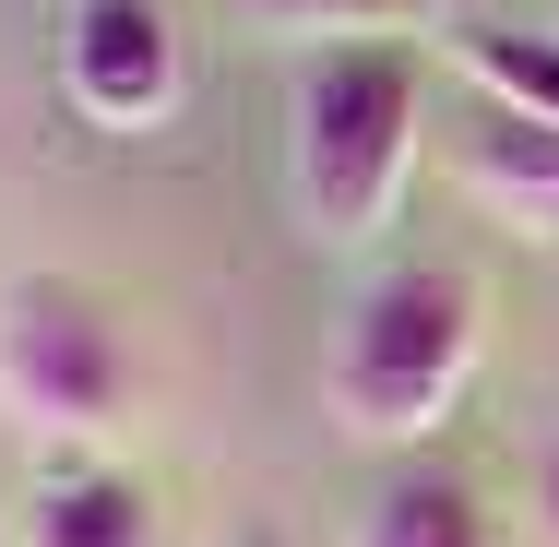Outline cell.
I'll return each instance as SVG.
<instances>
[{"instance_id": "cell-1", "label": "cell", "mask_w": 559, "mask_h": 547, "mask_svg": "<svg viewBox=\"0 0 559 547\" xmlns=\"http://www.w3.org/2000/svg\"><path fill=\"white\" fill-rule=\"evenodd\" d=\"M429 131V72L417 48H310L286 84V203L310 250H369Z\"/></svg>"}, {"instance_id": "cell-2", "label": "cell", "mask_w": 559, "mask_h": 547, "mask_svg": "<svg viewBox=\"0 0 559 547\" xmlns=\"http://www.w3.org/2000/svg\"><path fill=\"white\" fill-rule=\"evenodd\" d=\"M476 345H488L476 274H464V262H393V274H369V298L345 310L334 357H322V405H334L345 440L405 452V440H429L452 405H464Z\"/></svg>"}, {"instance_id": "cell-3", "label": "cell", "mask_w": 559, "mask_h": 547, "mask_svg": "<svg viewBox=\"0 0 559 547\" xmlns=\"http://www.w3.org/2000/svg\"><path fill=\"white\" fill-rule=\"evenodd\" d=\"M0 417L36 452H84L131 417V333L84 274L0 286Z\"/></svg>"}, {"instance_id": "cell-4", "label": "cell", "mask_w": 559, "mask_h": 547, "mask_svg": "<svg viewBox=\"0 0 559 547\" xmlns=\"http://www.w3.org/2000/svg\"><path fill=\"white\" fill-rule=\"evenodd\" d=\"M60 84H72V108L96 119V131L179 119V84H191L179 12H167V0H72V12H60Z\"/></svg>"}, {"instance_id": "cell-5", "label": "cell", "mask_w": 559, "mask_h": 547, "mask_svg": "<svg viewBox=\"0 0 559 547\" xmlns=\"http://www.w3.org/2000/svg\"><path fill=\"white\" fill-rule=\"evenodd\" d=\"M452 167L512 238H548L559 250V131L548 119H512V108H476L452 131Z\"/></svg>"}, {"instance_id": "cell-6", "label": "cell", "mask_w": 559, "mask_h": 547, "mask_svg": "<svg viewBox=\"0 0 559 547\" xmlns=\"http://www.w3.org/2000/svg\"><path fill=\"white\" fill-rule=\"evenodd\" d=\"M24 547H167V512L119 464H48L24 500Z\"/></svg>"}, {"instance_id": "cell-7", "label": "cell", "mask_w": 559, "mask_h": 547, "mask_svg": "<svg viewBox=\"0 0 559 547\" xmlns=\"http://www.w3.org/2000/svg\"><path fill=\"white\" fill-rule=\"evenodd\" d=\"M441 48H452V72L476 84V108H512V119H548V131H559V36H548V24L452 12Z\"/></svg>"}, {"instance_id": "cell-8", "label": "cell", "mask_w": 559, "mask_h": 547, "mask_svg": "<svg viewBox=\"0 0 559 547\" xmlns=\"http://www.w3.org/2000/svg\"><path fill=\"white\" fill-rule=\"evenodd\" d=\"M345 547H500V524H488V500H476L464 476L405 464V476L369 488V512H357V536H345Z\"/></svg>"}, {"instance_id": "cell-9", "label": "cell", "mask_w": 559, "mask_h": 547, "mask_svg": "<svg viewBox=\"0 0 559 547\" xmlns=\"http://www.w3.org/2000/svg\"><path fill=\"white\" fill-rule=\"evenodd\" d=\"M238 12L310 60V48H393V36H405V24H429L441 0H238Z\"/></svg>"}, {"instance_id": "cell-10", "label": "cell", "mask_w": 559, "mask_h": 547, "mask_svg": "<svg viewBox=\"0 0 559 547\" xmlns=\"http://www.w3.org/2000/svg\"><path fill=\"white\" fill-rule=\"evenodd\" d=\"M536 524H548V547H559V464L536 476Z\"/></svg>"}]
</instances>
